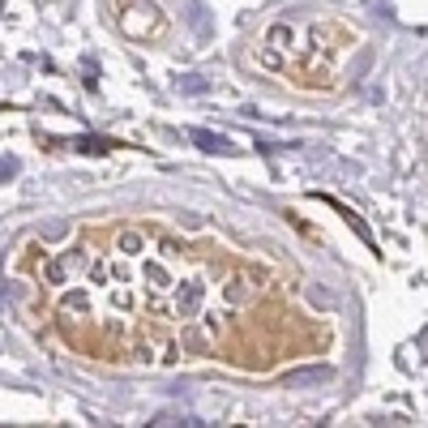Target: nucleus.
<instances>
[{
  "label": "nucleus",
  "mask_w": 428,
  "mask_h": 428,
  "mask_svg": "<svg viewBox=\"0 0 428 428\" xmlns=\"http://www.w3.org/2000/svg\"><path fill=\"white\" fill-rule=\"evenodd\" d=\"M193 141H197L201 150H227V141L214 137V133H206V129H193Z\"/></svg>",
  "instance_id": "obj_1"
},
{
  "label": "nucleus",
  "mask_w": 428,
  "mask_h": 428,
  "mask_svg": "<svg viewBox=\"0 0 428 428\" xmlns=\"http://www.w3.org/2000/svg\"><path fill=\"white\" fill-rule=\"evenodd\" d=\"M330 369H304V373H287V386H300V382H326Z\"/></svg>",
  "instance_id": "obj_2"
}]
</instances>
